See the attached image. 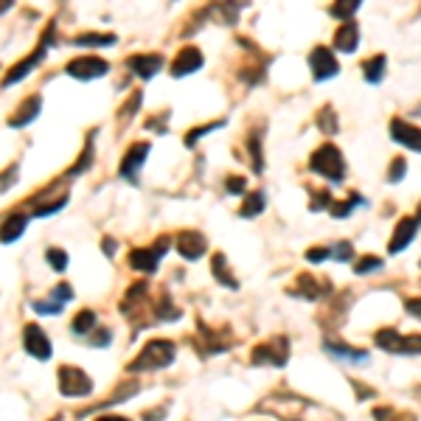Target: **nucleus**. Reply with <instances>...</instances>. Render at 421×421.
I'll list each match as a JSON object with an SVG mask.
<instances>
[{"label": "nucleus", "mask_w": 421, "mask_h": 421, "mask_svg": "<svg viewBox=\"0 0 421 421\" xmlns=\"http://www.w3.org/2000/svg\"><path fill=\"white\" fill-rule=\"evenodd\" d=\"M258 410L272 413L281 421H340L337 413H331L323 404L309 402V399H304L298 393H290V390H278V393L267 396L258 404Z\"/></svg>", "instance_id": "f257e3e1"}, {"label": "nucleus", "mask_w": 421, "mask_h": 421, "mask_svg": "<svg viewBox=\"0 0 421 421\" xmlns=\"http://www.w3.org/2000/svg\"><path fill=\"white\" fill-rule=\"evenodd\" d=\"M174 354H177V345L172 340H149L144 345V351L126 365L129 374H144V371H158V368H169L174 363Z\"/></svg>", "instance_id": "f03ea898"}, {"label": "nucleus", "mask_w": 421, "mask_h": 421, "mask_svg": "<svg viewBox=\"0 0 421 421\" xmlns=\"http://www.w3.org/2000/svg\"><path fill=\"white\" fill-rule=\"evenodd\" d=\"M253 365H275V368H284L290 363V340L284 334H275L264 342H258L250 354Z\"/></svg>", "instance_id": "7ed1b4c3"}, {"label": "nucleus", "mask_w": 421, "mask_h": 421, "mask_svg": "<svg viewBox=\"0 0 421 421\" xmlns=\"http://www.w3.org/2000/svg\"><path fill=\"white\" fill-rule=\"evenodd\" d=\"M312 172L331 180V183H340L345 177V160H342V152L334 147V144H323L315 155H312Z\"/></svg>", "instance_id": "20e7f679"}, {"label": "nucleus", "mask_w": 421, "mask_h": 421, "mask_svg": "<svg viewBox=\"0 0 421 421\" xmlns=\"http://www.w3.org/2000/svg\"><path fill=\"white\" fill-rule=\"evenodd\" d=\"M56 377H59V393L67 399H82L93 393V377L76 365H62Z\"/></svg>", "instance_id": "39448f33"}, {"label": "nucleus", "mask_w": 421, "mask_h": 421, "mask_svg": "<svg viewBox=\"0 0 421 421\" xmlns=\"http://www.w3.org/2000/svg\"><path fill=\"white\" fill-rule=\"evenodd\" d=\"M377 345L388 354H404V357H418L421 354V334H399L396 329H382L377 331Z\"/></svg>", "instance_id": "423d86ee"}, {"label": "nucleus", "mask_w": 421, "mask_h": 421, "mask_svg": "<svg viewBox=\"0 0 421 421\" xmlns=\"http://www.w3.org/2000/svg\"><path fill=\"white\" fill-rule=\"evenodd\" d=\"M309 67H312V79L315 82H326V79H334L340 74V62L331 53V48H326V45H317L309 53Z\"/></svg>", "instance_id": "0eeeda50"}, {"label": "nucleus", "mask_w": 421, "mask_h": 421, "mask_svg": "<svg viewBox=\"0 0 421 421\" xmlns=\"http://www.w3.org/2000/svg\"><path fill=\"white\" fill-rule=\"evenodd\" d=\"M107 70H110V65L101 56H76L65 65V74L74 76V79H99Z\"/></svg>", "instance_id": "6e6552de"}, {"label": "nucleus", "mask_w": 421, "mask_h": 421, "mask_svg": "<svg viewBox=\"0 0 421 421\" xmlns=\"http://www.w3.org/2000/svg\"><path fill=\"white\" fill-rule=\"evenodd\" d=\"M23 348L28 351L34 360H40V363H45V360L53 357V345H51L48 334H45L37 323H28V326L23 329Z\"/></svg>", "instance_id": "1a4fd4ad"}, {"label": "nucleus", "mask_w": 421, "mask_h": 421, "mask_svg": "<svg viewBox=\"0 0 421 421\" xmlns=\"http://www.w3.org/2000/svg\"><path fill=\"white\" fill-rule=\"evenodd\" d=\"M166 247H169V239L160 236L149 250H132V253H129V264H132L138 272H147V275H149V272L158 270V264H160Z\"/></svg>", "instance_id": "9d476101"}, {"label": "nucleus", "mask_w": 421, "mask_h": 421, "mask_svg": "<svg viewBox=\"0 0 421 421\" xmlns=\"http://www.w3.org/2000/svg\"><path fill=\"white\" fill-rule=\"evenodd\" d=\"M323 351L329 357H334L337 363H342V365H368V360H371V354L368 351H363V348H351V345H345V342H334V340H323Z\"/></svg>", "instance_id": "9b49d317"}, {"label": "nucleus", "mask_w": 421, "mask_h": 421, "mask_svg": "<svg viewBox=\"0 0 421 421\" xmlns=\"http://www.w3.org/2000/svg\"><path fill=\"white\" fill-rule=\"evenodd\" d=\"M390 138L396 140V144H402L404 149H410V152H421V129L413 126L404 118H393L390 121Z\"/></svg>", "instance_id": "f8f14e48"}, {"label": "nucleus", "mask_w": 421, "mask_h": 421, "mask_svg": "<svg viewBox=\"0 0 421 421\" xmlns=\"http://www.w3.org/2000/svg\"><path fill=\"white\" fill-rule=\"evenodd\" d=\"M51 34H53V26L48 28V37H42V42L37 45V51H34L28 59H23V62H17V65L12 67V74L6 76V82H3V85H15V82H20L23 76H28V74H31V67H34V65H40V59L45 56V51H48V45H51Z\"/></svg>", "instance_id": "ddd939ff"}, {"label": "nucleus", "mask_w": 421, "mask_h": 421, "mask_svg": "<svg viewBox=\"0 0 421 421\" xmlns=\"http://www.w3.org/2000/svg\"><path fill=\"white\" fill-rule=\"evenodd\" d=\"M202 62H205L202 51L194 48V45H185V48H180V53L172 62V74L174 76H188V74H194V70L202 67Z\"/></svg>", "instance_id": "4468645a"}, {"label": "nucleus", "mask_w": 421, "mask_h": 421, "mask_svg": "<svg viewBox=\"0 0 421 421\" xmlns=\"http://www.w3.org/2000/svg\"><path fill=\"white\" fill-rule=\"evenodd\" d=\"M205 247H208V242H205V236H202L199 231H180V233H177V253H180L183 258L197 261V258L205 253Z\"/></svg>", "instance_id": "2eb2a0df"}, {"label": "nucleus", "mask_w": 421, "mask_h": 421, "mask_svg": "<svg viewBox=\"0 0 421 421\" xmlns=\"http://www.w3.org/2000/svg\"><path fill=\"white\" fill-rule=\"evenodd\" d=\"M418 220L415 217H404V220H399V225H396V231H393V239H390V245H388V253H402L413 239H415V233H418Z\"/></svg>", "instance_id": "dca6fc26"}, {"label": "nucleus", "mask_w": 421, "mask_h": 421, "mask_svg": "<svg viewBox=\"0 0 421 421\" xmlns=\"http://www.w3.org/2000/svg\"><path fill=\"white\" fill-rule=\"evenodd\" d=\"M126 65L132 67V74H138L140 79H152L163 67V56L160 53H138V56H129Z\"/></svg>", "instance_id": "f3484780"}, {"label": "nucleus", "mask_w": 421, "mask_h": 421, "mask_svg": "<svg viewBox=\"0 0 421 421\" xmlns=\"http://www.w3.org/2000/svg\"><path fill=\"white\" fill-rule=\"evenodd\" d=\"M149 155V144L144 140V144H135L129 147V152L124 155V163H121V177L126 180H138V172L140 166H144V158Z\"/></svg>", "instance_id": "a211bd4d"}, {"label": "nucleus", "mask_w": 421, "mask_h": 421, "mask_svg": "<svg viewBox=\"0 0 421 421\" xmlns=\"http://www.w3.org/2000/svg\"><path fill=\"white\" fill-rule=\"evenodd\" d=\"M360 45V26L354 20L342 23L337 31H334V48L342 51V53H354Z\"/></svg>", "instance_id": "6ab92c4d"}, {"label": "nucleus", "mask_w": 421, "mask_h": 421, "mask_svg": "<svg viewBox=\"0 0 421 421\" xmlns=\"http://www.w3.org/2000/svg\"><path fill=\"white\" fill-rule=\"evenodd\" d=\"M295 295H301V298H306V301L323 298V295H329V281H320V278L304 272V275L298 278V284H295Z\"/></svg>", "instance_id": "aec40b11"}, {"label": "nucleus", "mask_w": 421, "mask_h": 421, "mask_svg": "<svg viewBox=\"0 0 421 421\" xmlns=\"http://www.w3.org/2000/svg\"><path fill=\"white\" fill-rule=\"evenodd\" d=\"M26 225H28V217H26V214H20V210L9 214V217L3 220V225H0V242L9 245V242H15V239H20V236L26 233Z\"/></svg>", "instance_id": "412c9836"}, {"label": "nucleus", "mask_w": 421, "mask_h": 421, "mask_svg": "<svg viewBox=\"0 0 421 421\" xmlns=\"http://www.w3.org/2000/svg\"><path fill=\"white\" fill-rule=\"evenodd\" d=\"M385 67H388V56L385 53H377L371 59L363 62V76L368 85H379L385 79Z\"/></svg>", "instance_id": "4be33fe9"}, {"label": "nucleus", "mask_w": 421, "mask_h": 421, "mask_svg": "<svg viewBox=\"0 0 421 421\" xmlns=\"http://www.w3.org/2000/svg\"><path fill=\"white\" fill-rule=\"evenodd\" d=\"M40 107H42V99H40V96L26 99V101L17 107V113H15V118H12L9 124H12V126H26V124H31V121L40 115Z\"/></svg>", "instance_id": "5701e85b"}, {"label": "nucleus", "mask_w": 421, "mask_h": 421, "mask_svg": "<svg viewBox=\"0 0 421 421\" xmlns=\"http://www.w3.org/2000/svg\"><path fill=\"white\" fill-rule=\"evenodd\" d=\"M210 270H214V278L220 281V284H225L228 290H239V281L231 275V267H228V258L222 253H217L214 258H210Z\"/></svg>", "instance_id": "b1692460"}, {"label": "nucleus", "mask_w": 421, "mask_h": 421, "mask_svg": "<svg viewBox=\"0 0 421 421\" xmlns=\"http://www.w3.org/2000/svg\"><path fill=\"white\" fill-rule=\"evenodd\" d=\"M357 205H365V197H360V194H351L348 199H342V202H331V217L334 220H345V217H351V210H354Z\"/></svg>", "instance_id": "393cba45"}, {"label": "nucleus", "mask_w": 421, "mask_h": 421, "mask_svg": "<svg viewBox=\"0 0 421 421\" xmlns=\"http://www.w3.org/2000/svg\"><path fill=\"white\" fill-rule=\"evenodd\" d=\"M93 329H96V312L93 309H82L74 317V323H70V331H74V334H88L90 337Z\"/></svg>", "instance_id": "a878e982"}, {"label": "nucleus", "mask_w": 421, "mask_h": 421, "mask_svg": "<svg viewBox=\"0 0 421 421\" xmlns=\"http://www.w3.org/2000/svg\"><path fill=\"white\" fill-rule=\"evenodd\" d=\"M261 210H264V191H253V194L245 197V205H242V210H239V217L253 220V217L261 214Z\"/></svg>", "instance_id": "bb28decb"}, {"label": "nucleus", "mask_w": 421, "mask_h": 421, "mask_svg": "<svg viewBox=\"0 0 421 421\" xmlns=\"http://www.w3.org/2000/svg\"><path fill=\"white\" fill-rule=\"evenodd\" d=\"M317 126H320V132H323V135H334V132L340 129L337 115H334V110H331L329 104L320 110V115H317Z\"/></svg>", "instance_id": "cd10ccee"}, {"label": "nucleus", "mask_w": 421, "mask_h": 421, "mask_svg": "<svg viewBox=\"0 0 421 421\" xmlns=\"http://www.w3.org/2000/svg\"><path fill=\"white\" fill-rule=\"evenodd\" d=\"M360 12V0H342V3H337V6H331V15L337 17V20H351Z\"/></svg>", "instance_id": "c85d7f7f"}, {"label": "nucleus", "mask_w": 421, "mask_h": 421, "mask_svg": "<svg viewBox=\"0 0 421 421\" xmlns=\"http://www.w3.org/2000/svg\"><path fill=\"white\" fill-rule=\"evenodd\" d=\"M74 42L76 45H113L115 34H79Z\"/></svg>", "instance_id": "c756f323"}, {"label": "nucleus", "mask_w": 421, "mask_h": 421, "mask_svg": "<svg viewBox=\"0 0 421 421\" xmlns=\"http://www.w3.org/2000/svg\"><path fill=\"white\" fill-rule=\"evenodd\" d=\"M385 267V261L379 258V256H363L360 261H357V272L360 275H371L374 270H382Z\"/></svg>", "instance_id": "7c9ffc66"}, {"label": "nucleus", "mask_w": 421, "mask_h": 421, "mask_svg": "<svg viewBox=\"0 0 421 421\" xmlns=\"http://www.w3.org/2000/svg\"><path fill=\"white\" fill-rule=\"evenodd\" d=\"M45 258H48V264H51L56 272H62V270L67 267V253H62L59 247H51V250L45 253Z\"/></svg>", "instance_id": "2f4dec72"}, {"label": "nucleus", "mask_w": 421, "mask_h": 421, "mask_svg": "<svg viewBox=\"0 0 421 421\" xmlns=\"http://www.w3.org/2000/svg\"><path fill=\"white\" fill-rule=\"evenodd\" d=\"M247 144H250V152H253V169L261 172V169H264V163H261V160H264V158H261V138H258V135H250Z\"/></svg>", "instance_id": "473e14b6"}, {"label": "nucleus", "mask_w": 421, "mask_h": 421, "mask_svg": "<svg viewBox=\"0 0 421 421\" xmlns=\"http://www.w3.org/2000/svg\"><path fill=\"white\" fill-rule=\"evenodd\" d=\"M404 174H407V163H404V158H393L390 172H388V183H393V185H396Z\"/></svg>", "instance_id": "72a5a7b5"}, {"label": "nucleus", "mask_w": 421, "mask_h": 421, "mask_svg": "<svg viewBox=\"0 0 421 421\" xmlns=\"http://www.w3.org/2000/svg\"><path fill=\"white\" fill-rule=\"evenodd\" d=\"M331 258H337V261H351V258H354V247H351V242L334 245L331 247Z\"/></svg>", "instance_id": "f704fd0d"}, {"label": "nucleus", "mask_w": 421, "mask_h": 421, "mask_svg": "<svg viewBox=\"0 0 421 421\" xmlns=\"http://www.w3.org/2000/svg\"><path fill=\"white\" fill-rule=\"evenodd\" d=\"M31 306L37 315H59L62 312V304H56V301H34Z\"/></svg>", "instance_id": "c9c22d12"}, {"label": "nucleus", "mask_w": 421, "mask_h": 421, "mask_svg": "<svg viewBox=\"0 0 421 421\" xmlns=\"http://www.w3.org/2000/svg\"><path fill=\"white\" fill-rule=\"evenodd\" d=\"M17 172H20V169H17V163H12L3 174H0V191H9V188L17 183Z\"/></svg>", "instance_id": "e433bc0d"}, {"label": "nucleus", "mask_w": 421, "mask_h": 421, "mask_svg": "<svg viewBox=\"0 0 421 421\" xmlns=\"http://www.w3.org/2000/svg\"><path fill=\"white\" fill-rule=\"evenodd\" d=\"M217 126H222V121H217V124H208V126H199V129H191V132H188V138H185V147H194V144H197V140H199L205 132L217 129Z\"/></svg>", "instance_id": "4c0bfd02"}, {"label": "nucleus", "mask_w": 421, "mask_h": 421, "mask_svg": "<svg viewBox=\"0 0 421 421\" xmlns=\"http://www.w3.org/2000/svg\"><path fill=\"white\" fill-rule=\"evenodd\" d=\"M51 295H53V301H56V304H62V306H65L70 298H74V287H70V284H59Z\"/></svg>", "instance_id": "58836bf2"}, {"label": "nucleus", "mask_w": 421, "mask_h": 421, "mask_svg": "<svg viewBox=\"0 0 421 421\" xmlns=\"http://www.w3.org/2000/svg\"><path fill=\"white\" fill-rule=\"evenodd\" d=\"M326 258H331V250H329V247H312V250L306 253V261H312V264H320V261H326Z\"/></svg>", "instance_id": "ea45409f"}, {"label": "nucleus", "mask_w": 421, "mask_h": 421, "mask_svg": "<svg viewBox=\"0 0 421 421\" xmlns=\"http://www.w3.org/2000/svg\"><path fill=\"white\" fill-rule=\"evenodd\" d=\"M93 160V144H88L85 147V152H82V158H79V163L74 166V169H70V174H79V172H85V166Z\"/></svg>", "instance_id": "a19ab883"}, {"label": "nucleus", "mask_w": 421, "mask_h": 421, "mask_svg": "<svg viewBox=\"0 0 421 421\" xmlns=\"http://www.w3.org/2000/svg\"><path fill=\"white\" fill-rule=\"evenodd\" d=\"M326 205H331V197H329V191H317V194L312 197V205H309V210H323Z\"/></svg>", "instance_id": "79ce46f5"}, {"label": "nucleus", "mask_w": 421, "mask_h": 421, "mask_svg": "<svg viewBox=\"0 0 421 421\" xmlns=\"http://www.w3.org/2000/svg\"><path fill=\"white\" fill-rule=\"evenodd\" d=\"M199 329H202V334H208V340H220L217 334H210V331H208V329H205L202 323H199ZM225 348H228L225 342H217V345H208V348H205V354H217V351H225Z\"/></svg>", "instance_id": "37998d69"}, {"label": "nucleus", "mask_w": 421, "mask_h": 421, "mask_svg": "<svg viewBox=\"0 0 421 421\" xmlns=\"http://www.w3.org/2000/svg\"><path fill=\"white\" fill-rule=\"evenodd\" d=\"M374 418H377V421H396V410H393V407H377V410H374Z\"/></svg>", "instance_id": "c03bdc74"}, {"label": "nucleus", "mask_w": 421, "mask_h": 421, "mask_svg": "<svg viewBox=\"0 0 421 421\" xmlns=\"http://www.w3.org/2000/svg\"><path fill=\"white\" fill-rule=\"evenodd\" d=\"M404 309H407L413 317H418V320H421V301H418V298H410V301H404Z\"/></svg>", "instance_id": "a18cd8bd"}, {"label": "nucleus", "mask_w": 421, "mask_h": 421, "mask_svg": "<svg viewBox=\"0 0 421 421\" xmlns=\"http://www.w3.org/2000/svg\"><path fill=\"white\" fill-rule=\"evenodd\" d=\"M228 191L231 194H242L245 191V180L242 177H228Z\"/></svg>", "instance_id": "49530a36"}, {"label": "nucleus", "mask_w": 421, "mask_h": 421, "mask_svg": "<svg viewBox=\"0 0 421 421\" xmlns=\"http://www.w3.org/2000/svg\"><path fill=\"white\" fill-rule=\"evenodd\" d=\"M354 393H357V399H371V396H374V390H368V388H363L360 382H354Z\"/></svg>", "instance_id": "de8ad7c7"}, {"label": "nucleus", "mask_w": 421, "mask_h": 421, "mask_svg": "<svg viewBox=\"0 0 421 421\" xmlns=\"http://www.w3.org/2000/svg\"><path fill=\"white\" fill-rule=\"evenodd\" d=\"M163 418H166V407H163V410H158V413L152 410V413H147V415H144V421H163Z\"/></svg>", "instance_id": "09e8293b"}, {"label": "nucleus", "mask_w": 421, "mask_h": 421, "mask_svg": "<svg viewBox=\"0 0 421 421\" xmlns=\"http://www.w3.org/2000/svg\"><path fill=\"white\" fill-rule=\"evenodd\" d=\"M104 253H107V256H113V253H115V242L104 239Z\"/></svg>", "instance_id": "8fccbe9b"}, {"label": "nucleus", "mask_w": 421, "mask_h": 421, "mask_svg": "<svg viewBox=\"0 0 421 421\" xmlns=\"http://www.w3.org/2000/svg\"><path fill=\"white\" fill-rule=\"evenodd\" d=\"M96 421H129V418H124V415H101Z\"/></svg>", "instance_id": "3c124183"}, {"label": "nucleus", "mask_w": 421, "mask_h": 421, "mask_svg": "<svg viewBox=\"0 0 421 421\" xmlns=\"http://www.w3.org/2000/svg\"><path fill=\"white\" fill-rule=\"evenodd\" d=\"M415 220H418V225H421V205H418V217H415Z\"/></svg>", "instance_id": "603ef678"}]
</instances>
